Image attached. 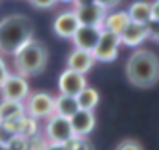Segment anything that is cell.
<instances>
[{
    "label": "cell",
    "mask_w": 159,
    "mask_h": 150,
    "mask_svg": "<svg viewBox=\"0 0 159 150\" xmlns=\"http://www.w3.org/2000/svg\"><path fill=\"white\" fill-rule=\"evenodd\" d=\"M129 21L137 23V25H150L152 23V15H150V2L146 0H137L133 2L127 10Z\"/></svg>",
    "instance_id": "cell-15"
},
{
    "label": "cell",
    "mask_w": 159,
    "mask_h": 150,
    "mask_svg": "<svg viewBox=\"0 0 159 150\" xmlns=\"http://www.w3.org/2000/svg\"><path fill=\"white\" fill-rule=\"evenodd\" d=\"M148 38H150V25L129 23L125 26V30L120 34V43H124L127 47H137L142 41H146Z\"/></svg>",
    "instance_id": "cell-14"
},
{
    "label": "cell",
    "mask_w": 159,
    "mask_h": 150,
    "mask_svg": "<svg viewBox=\"0 0 159 150\" xmlns=\"http://www.w3.org/2000/svg\"><path fill=\"white\" fill-rule=\"evenodd\" d=\"M25 113L32 118H49L54 115V96L49 92H32L26 98Z\"/></svg>",
    "instance_id": "cell-6"
},
{
    "label": "cell",
    "mask_w": 159,
    "mask_h": 150,
    "mask_svg": "<svg viewBox=\"0 0 159 150\" xmlns=\"http://www.w3.org/2000/svg\"><path fill=\"white\" fill-rule=\"evenodd\" d=\"M94 64H96L94 54L88 53V51H83V49H73V51L67 54V60H66L67 69L77 71V73H83V75L88 73Z\"/></svg>",
    "instance_id": "cell-11"
},
{
    "label": "cell",
    "mask_w": 159,
    "mask_h": 150,
    "mask_svg": "<svg viewBox=\"0 0 159 150\" xmlns=\"http://www.w3.org/2000/svg\"><path fill=\"white\" fill-rule=\"evenodd\" d=\"M0 150H8V148H6V144H4V143H0Z\"/></svg>",
    "instance_id": "cell-29"
},
{
    "label": "cell",
    "mask_w": 159,
    "mask_h": 150,
    "mask_svg": "<svg viewBox=\"0 0 159 150\" xmlns=\"http://www.w3.org/2000/svg\"><path fill=\"white\" fill-rule=\"evenodd\" d=\"M120 36L109 32V30H101V38L94 49V58L96 62H112L116 60L118 56V51H120Z\"/></svg>",
    "instance_id": "cell-8"
},
{
    "label": "cell",
    "mask_w": 159,
    "mask_h": 150,
    "mask_svg": "<svg viewBox=\"0 0 159 150\" xmlns=\"http://www.w3.org/2000/svg\"><path fill=\"white\" fill-rule=\"evenodd\" d=\"M129 23H131V21H129L127 12H114V13H111V15L105 17L101 28H103V30H109V32H112V34H116V36H120V34L125 30V26H127Z\"/></svg>",
    "instance_id": "cell-16"
},
{
    "label": "cell",
    "mask_w": 159,
    "mask_h": 150,
    "mask_svg": "<svg viewBox=\"0 0 159 150\" xmlns=\"http://www.w3.org/2000/svg\"><path fill=\"white\" fill-rule=\"evenodd\" d=\"M8 75H10V71H8V66H6L4 58L0 56V85H2V83L8 79Z\"/></svg>",
    "instance_id": "cell-26"
},
{
    "label": "cell",
    "mask_w": 159,
    "mask_h": 150,
    "mask_svg": "<svg viewBox=\"0 0 159 150\" xmlns=\"http://www.w3.org/2000/svg\"><path fill=\"white\" fill-rule=\"evenodd\" d=\"M114 150H144V146L137 141V139H124L116 144Z\"/></svg>",
    "instance_id": "cell-22"
},
{
    "label": "cell",
    "mask_w": 159,
    "mask_h": 150,
    "mask_svg": "<svg viewBox=\"0 0 159 150\" xmlns=\"http://www.w3.org/2000/svg\"><path fill=\"white\" fill-rule=\"evenodd\" d=\"M77 111H79L77 98L66 96V94H58L54 98V115L64 116V118H71Z\"/></svg>",
    "instance_id": "cell-17"
},
{
    "label": "cell",
    "mask_w": 159,
    "mask_h": 150,
    "mask_svg": "<svg viewBox=\"0 0 159 150\" xmlns=\"http://www.w3.org/2000/svg\"><path fill=\"white\" fill-rule=\"evenodd\" d=\"M60 2H77V0H60Z\"/></svg>",
    "instance_id": "cell-30"
},
{
    "label": "cell",
    "mask_w": 159,
    "mask_h": 150,
    "mask_svg": "<svg viewBox=\"0 0 159 150\" xmlns=\"http://www.w3.org/2000/svg\"><path fill=\"white\" fill-rule=\"evenodd\" d=\"M77 21L81 26H103V21L107 17V12L94 0H77L73 10Z\"/></svg>",
    "instance_id": "cell-4"
},
{
    "label": "cell",
    "mask_w": 159,
    "mask_h": 150,
    "mask_svg": "<svg viewBox=\"0 0 159 150\" xmlns=\"http://www.w3.org/2000/svg\"><path fill=\"white\" fill-rule=\"evenodd\" d=\"M21 115H25L23 101H8V100L0 101V124L10 122V120H15Z\"/></svg>",
    "instance_id": "cell-18"
},
{
    "label": "cell",
    "mask_w": 159,
    "mask_h": 150,
    "mask_svg": "<svg viewBox=\"0 0 159 150\" xmlns=\"http://www.w3.org/2000/svg\"><path fill=\"white\" fill-rule=\"evenodd\" d=\"M71 129L75 133V137H86L92 133V129L96 128V116H94V111H83L79 109L71 118Z\"/></svg>",
    "instance_id": "cell-12"
},
{
    "label": "cell",
    "mask_w": 159,
    "mask_h": 150,
    "mask_svg": "<svg viewBox=\"0 0 159 150\" xmlns=\"http://www.w3.org/2000/svg\"><path fill=\"white\" fill-rule=\"evenodd\" d=\"M81 26L75 17L73 12H62L60 15H56L54 23H52V30L58 38H66V40H71L77 32V28Z\"/></svg>",
    "instance_id": "cell-13"
},
{
    "label": "cell",
    "mask_w": 159,
    "mask_h": 150,
    "mask_svg": "<svg viewBox=\"0 0 159 150\" xmlns=\"http://www.w3.org/2000/svg\"><path fill=\"white\" fill-rule=\"evenodd\" d=\"M30 40H34V25L26 15L15 13L0 21V53L2 54H15Z\"/></svg>",
    "instance_id": "cell-2"
},
{
    "label": "cell",
    "mask_w": 159,
    "mask_h": 150,
    "mask_svg": "<svg viewBox=\"0 0 159 150\" xmlns=\"http://www.w3.org/2000/svg\"><path fill=\"white\" fill-rule=\"evenodd\" d=\"M86 77L83 73H77V71H71V69H64L60 79H58V88H60V94H66V96H73L77 98L84 88H86Z\"/></svg>",
    "instance_id": "cell-9"
},
{
    "label": "cell",
    "mask_w": 159,
    "mask_h": 150,
    "mask_svg": "<svg viewBox=\"0 0 159 150\" xmlns=\"http://www.w3.org/2000/svg\"><path fill=\"white\" fill-rule=\"evenodd\" d=\"M43 133H45V141L51 143V144H66L69 139L75 137L69 118H64V116H58V115H52V116L47 118Z\"/></svg>",
    "instance_id": "cell-5"
},
{
    "label": "cell",
    "mask_w": 159,
    "mask_h": 150,
    "mask_svg": "<svg viewBox=\"0 0 159 150\" xmlns=\"http://www.w3.org/2000/svg\"><path fill=\"white\" fill-rule=\"evenodd\" d=\"M67 150H94V146L90 144V141L86 137H73L64 144Z\"/></svg>",
    "instance_id": "cell-20"
},
{
    "label": "cell",
    "mask_w": 159,
    "mask_h": 150,
    "mask_svg": "<svg viewBox=\"0 0 159 150\" xmlns=\"http://www.w3.org/2000/svg\"><path fill=\"white\" fill-rule=\"evenodd\" d=\"M94 2H98V4H99V6H101L105 12H107V10H112V8H116V6L122 2V0H94Z\"/></svg>",
    "instance_id": "cell-25"
},
{
    "label": "cell",
    "mask_w": 159,
    "mask_h": 150,
    "mask_svg": "<svg viewBox=\"0 0 159 150\" xmlns=\"http://www.w3.org/2000/svg\"><path fill=\"white\" fill-rule=\"evenodd\" d=\"M77 103H79V109H83V111H94L99 103V92L92 87H86L77 96Z\"/></svg>",
    "instance_id": "cell-19"
},
{
    "label": "cell",
    "mask_w": 159,
    "mask_h": 150,
    "mask_svg": "<svg viewBox=\"0 0 159 150\" xmlns=\"http://www.w3.org/2000/svg\"><path fill=\"white\" fill-rule=\"evenodd\" d=\"M101 30L103 28H98V26H79L75 36L71 38L75 49H83V51L94 53V49H96V45H98V41L101 38Z\"/></svg>",
    "instance_id": "cell-10"
},
{
    "label": "cell",
    "mask_w": 159,
    "mask_h": 150,
    "mask_svg": "<svg viewBox=\"0 0 159 150\" xmlns=\"http://www.w3.org/2000/svg\"><path fill=\"white\" fill-rule=\"evenodd\" d=\"M47 60H49L47 47L38 40H30L13 54V66L17 69V75L25 79L39 75L47 68Z\"/></svg>",
    "instance_id": "cell-3"
},
{
    "label": "cell",
    "mask_w": 159,
    "mask_h": 150,
    "mask_svg": "<svg viewBox=\"0 0 159 150\" xmlns=\"http://www.w3.org/2000/svg\"><path fill=\"white\" fill-rule=\"evenodd\" d=\"M8 150H28V139L21 137V135H13L8 143H6Z\"/></svg>",
    "instance_id": "cell-21"
},
{
    "label": "cell",
    "mask_w": 159,
    "mask_h": 150,
    "mask_svg": "<svg viewBox=\"0 0 159 150\" xmlns=\"http://www.w3.org/2000/svg\"><path fill=\"white\" fill-rule=\"evenodd\" d=\"M0 94H2V100L8 101H23L30 94L28 81L17 73H10L8 79L0 85Z\"/></svg>",
    "instance_id": "cell-7"
},
{
    "label": "cell",
    "mask_w": 159,
    "mask_h": 150,
    "mask_svg": "<svg viewBox=\"0 0 159 150\" xmlns=\"http://www.w3.org/2000/svg\"><path fill=\"white\" fill-rule=\"evenodd\" d=\"M150 15H152V23H159V0H153L150 4Z\"/></svg>",
    "instance_id": "cell-24"
},
{
    "label": "cell",
    "mask_w": 159,
    "mask_h": 150,
    "mask_svg": "<svg viewBox=\"0 0 159 150\" xmlns=\"http://www.w3.org/2000/svg\"><path fill=\"white\" fill-rule=\"evenodd\" d=\"M43 150H67V148L64 144H51V143H47Z\"/></svg>",
    "instance_id": "cell-28"
},
{
    "label": "cell",
    "mask_w": 159,
    "mask_h": 150,
    "mask_svg": "<svg viewBox=\"0 0 159 150\" xmlns=\"http://www.w3.org/2000/svg\"><path fill=\"white\" fill-rule=\"evenodd\" d=\"M58 0H30V4L38 10H47V8H52Z\"/></svg>",
    "instance_id": "cell-23"
},
{
    "label": "cell",
    "mask_w": 159,
    "mask_h": 150,
    "mask_svg": "<svg viewBox=\"0 0 159 150\" xmlns=\"http://www.w3.org/2000/svg\"><path fill=\"white\" fill-rule=\"evenodd\" d=\"M125 77L137 88H152L159 83V58L148 49H137L125 62Z\"/></svg>",
    "instance_id": "cell-1"
},
{
    "label": "cell",
    "mask_w": 159,
    "mask_h": 150,
    "mask_svg": "<svg viewBox=\"0 0 159 150\" xmlns=\"http://www.w3.org/2000/svg\"><path fill=\"white\" fill-rule=\"evenodd\" d=\"M150 40L159 43V23H150Z\"/></svg>",
    "instance_id": "cell-27"
}]
</instances>
